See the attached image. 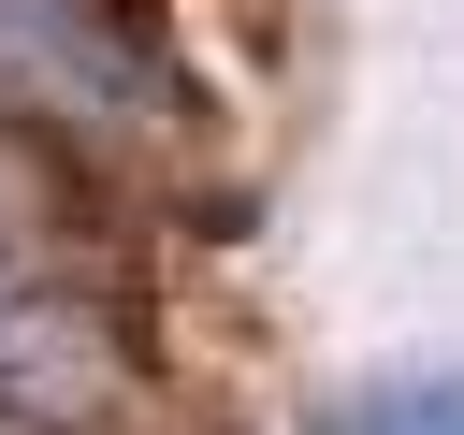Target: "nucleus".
<instances>
[{"label": "nucleus", "mask_w": 464, "mask_h": 435, "mask_svg": "<svg viewBox=\"0 0 464 435\" xmlns=\"http://www.w3.org/2000/svg\"><path fill=\"white\" fill-rule=\"evenodd\" d=\"M304 435H464V362H420V377H362V392H334Z\"/></svg>", "instance_id": "obj_2"}, {"label": "nucleus", "mask_w": 464, "mask_h": 435, "mask_svg": "<svg viewBox=\"0 0 464 435\" xmlns=\"http://www.w3.org/2000/svg\"><path fill=\"white\" fill-rule=\"evenodd\" d=\"M0 362H29L58 406L102 392V290H87V218H72V174L0 130Z\"/></svg>", "instance_id": "obj_1"}, {"label": "nucleus", "mask_w": 464, "mask_h": 435, "mask_svg": "<svg viewBox=\"0 0 464 435\" xmlns=\"http://www.w3.org/2000/svg\"><path fill=\"white\" fill-rule=\"evenodd\" d=\"M44 420H58V392H44L29 362H0V435H44Z\"/></svg>", "instance_id": "obj_3"}]
</instances>
